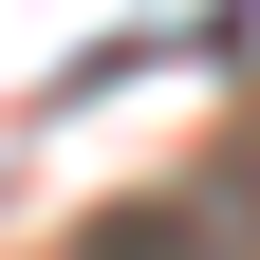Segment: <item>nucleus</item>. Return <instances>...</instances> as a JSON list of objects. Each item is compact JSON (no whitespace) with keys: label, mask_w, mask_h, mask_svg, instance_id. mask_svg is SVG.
I'll use <instances>...</instances> for the list:
<instances>
[{"label":"nucleus","mask_w":260,"mask_h":260,"mask_svg":"<svg viewBox=\"0 0 260 260\" xmlns=\"http://www.w3.org/2000/svg\"><path fill=\"white\" fill-rule=\"evenodd\" d=\"M75 260H186V223H168V205H130V223H93Z\"/></svg>","instance_id":"obj_1"}]
</instances>
